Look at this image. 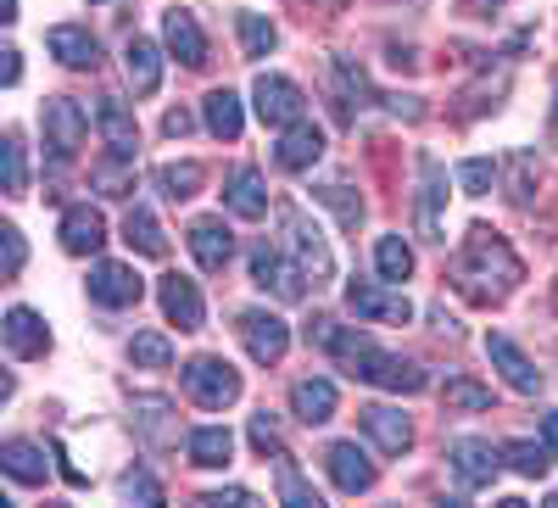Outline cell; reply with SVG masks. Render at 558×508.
<instances>
[{
	"mask_svg": "<svg viewBox=\"0 0 558 508\" xmlns=\"http://www.w3.org/2000/svg\"><path fill=\"white\" fill-rule=\"evenodd\" d=\"M157 191L168 202H191L202 191V162H168V168H157Z\"/></svg>",
	"mask_w": 558,
	"mask_h": 508,
	"instance_id": "d6a6232c",
	"label": "cell"
},
{
	"mask_svg": "<svg viewBox=\"0 0 558 508\" xmlns=\"http://www.w3.org/2000/svg\"><path fill=\"white\" fill-rule=\"evenodd\" d=\"M542 442H547L553 458H558V413H547V420H542Z\"/></svg>",
	"mask_w": 558,
	"mask_h": 508,
	"instance_id": "f907efd6",
	"label": "cell"
},
{
	"mask_svg": "<svg viewBox=\"0 0 558 508\" xmlns=\"http://www.w3.org/2000/svg\"><path fill=\"white\" fill-rule=\"evenodd\" d=\"M0 336H7V352L12 358H45L51 352V330H45V318L34 307H7V318H0Z\"/></svg>",
	"mask_w": 558,
	"mask_h": 508,
	"instance_id": "5bb4252c",
	"label": "cell"
},
{
	"mask_svg": "<svg viewBox=\"0 0 558 508\" xmlns=\"http://www.w3.org/2000/svg\"><path fill=\"white\" fill-rule=\"evenodd\" d=\"M89 184H96L101 196H129V191H134V157L112 152L107 162H96V168H89Z\"/></svg>",
	"mask_w": 558,
	"mask_h": 508,
	"instance_id": "1f68e13d",
	"label": "cell"
},
{
	"mask_svg": "<svg viewBox=\"0 0 558 508\" xmlns=\"http://www.w3.org/2000/svg\"><path fill=\"white\" fill-rule=\"evenodd\" d=\"M184 397L196 408H229L241 397V375L223 358H191L184 363Z\"/></svg>",
	"mask_w": 558,
	"mask_h": 508,
	"instance_id": "8992f818",
	"label": "cell"
},
{
	"mask_svg": "<svg viewBox=\"0 0 558 508\" xmlns=\"http://www.w3.org/2000/svg\"><path fill=\"white\" fill-rule=\"evenodd\" d=\"M0 157H7V196H23V191H28V157H23L17 134H7V141H0Z\"/></svg>",
	"mask_w": 558,
	"mask_h": 508,
	"instance_id": "ab89813d",
	"label": "cell"
},
{
	"mask_svg": "<svg viewBox=\"0 0 558 508\" xmlns=\"http://www.w3.org/2000/svg\"><path fill=\"white\" fill-rule=\"evenodd\" d=\"M0 470H7V481H17V486H45V475H51L45 452L23 436H12L7 447H0Z\"/></svg>",
	"mask_w": 558,
	"mask_h": 508,
	"instance_id": "4316f807",
	"label": "cell"
},
{
	"mask_svg": "<svg viewBox=\"0 0 558 508\" xmlns=\"http://www.w3.org/2000/svg\"><path fill=\"white\" fill-rule=\"evenodd\" d=\"M252 442H257V452H286V442H279V431H274V420H268V413H257V420H252Z\"/></svg>",
	"mask_w": 558,
	"mask_h": 508,
	"instance_id": "bcb514c9",
	"label": "cell"
},
{
	"mask_svg": "<svg viewBox=\"0 0 558 508\" xmlns=\"http://www.w3.org/2000/svg\"><path fill=\"white\" fill-rule=\"evenodd\" d=\"M547 442H508L502 447V458H508V470H514V475H525V481H542L547 475Z\"/></svg>",
	"mask_w": 558,
	"mask_h": 508,
	"instance_id": "8d00e7d4",
	"label": "cell"
},
{
	"mask_svg": "<svg viewBox=\"0 0 558 508\" xmlns=\"http://www.w3.org/2000/svg\"><path fill=\"white\" fill-rule=\"evenodd\" d=\"M96 7H101V0H96Z\"/></svg>",
	"mask_w": 558,
	"mask_h": 508,
	"instance_id": "816d5d0a",
	"label": "cell"
},
{
	"mask_svg": "<svg viewBox=\"0 0 558 508\" xmlns=\"http://www.w3.org/2000/svg\"><path fill=\"white\" fill-rule=\"evenodd\" d=\"M191 252L207 274H223L229 257H235V235H229V223L223 218H196L191 223Z\"/></svg>",
	"mask_w": 558,
	"mask_h": 508,
	"instance_id": "44dd1931",
	"label": "cell"
},
{
	"mask_svg": "<svg viewBox=\"0 0 558 508\" xmlns=\"http://www.w3.org/2000/svg\"><path fill=\"white\" fill-rule=\"evenodd\" d=\"M235 34H241V51L246 57H268L274 45H279V28L257 12H235Z\"/></svg>",
	"mask_w": 558,
	"mask_h": 508,
	"instance_id": "d590c367",
	"label": "cell"
},
{
	"mask_svg": "<svg viewBox=\"0 0 558 508\" xmlns=\"http://www.w3.org/2000/svg\"><path fill=\"white\" fill-rule=\"evenodd\" d=\"M274 470H279V503H291V508H318V492L302 481V470H296L291 452H279Z\"/></svg>",
	"mask_w": 558,
	"mask_h": 508,
	"instance_id": "e575fe53",
	"label": "cell"
},
{
	"mask_svg": "<svg viewBox=\"0 0 558 508\" xmlns=\"http://www.w3.org/2000/svg\"><path fill=\"white\" fill-rule=\"evenodd\" d=\"M458 184H463L470 196H486L492 184H497V162H492V157H470V162H458Z\"/></svg>",
	"mask_w": 558,
	"mask_h": 508,
	"instance_id": "60d3db41",
	"label": "cell"
},
{
	"mask_svg": "<svg viewBox=\"0 0 558 508\" xmlns=\"http://www.w3.org/2000/svg\"><path fill=\"white\" fill-rule=\"evenodd\" d=\"M520 280H525V268H520L514 252H508V241L492 235L486 223H475L470 235H463L458 257H452V286L481 307H497V302H508L520 291Z\"/></svg>",
	"mask_w": 558,
	"mask_h": 508,
	"instance_id": "7a4b0ae2",
	"label": "cell"
},
{
	"mask_svg": "<svg viewBox=\"0 0 558 508\" xmlns=\"http://www.w3.org/2000/svg\"><path fill=\"white\" fill-rule=\"evenodd\" d=\"M89 302H96V307H134L140 297H146V280H140V274H134V263H96V268H89Z\"/></svg>",
	"mask_w": 558,
	"mask_h": 508,
	"instance_id": "7c38bea8",
	"label": "cell"
},
{
	"mask_svg": "<svg viewBox=\"0 0 558 508\" xmlns=\"http://www.w3.org/2000/svg\"><path fill=\"white\" fill-rule=\"evenodd\" d=\"M123 73H129V84H134V96H151V89L162 84V51H157L146 34H134V39L123 45Z\"/></svg>",
	"mask_w": 558,
	"mask_h": 508,
	"instance_id": "cb8c5ba5",
	"label": "cell"
},
{
	"mask_svg": "<svg viewBox=\"0 0 558 508\" xmlns=\"http://www.w3.org/2000/svg\"><path fill=\"white\" fill-rule=\"evenodd\" d=\"M324 207H330L347 229H357L363 223V196H352V184H341V179H330V184H318V191H313Z\"/></svg>",
	"mask_w": 558,
	"mask_h": 508,
	"instance_id": "74e56055",
	"label": "cell"
},
{
	"mask_svg": "<svg viewBox=\"0 0 558 508\" xmlns=\"http://www.w3.org/2000/svg\"><path fill=\"white\" fill-rule=\"evenodd\" d=\"M96 129L107 134V146H112V152H123V157H134V152H140L134 112H129L118 96H101V101H96Z\"/></svg>",
	"mask_w": 558,
	"mask_h": 508,
	"instance_id": "484cf974",
	"label": "cell"
},
{
	"mask_svg": "<svg viewBox=\"0 0 558 508\" xmlns=\"http://www.w3.org/2000/svg\"><path fill=\"white\" fill-rule=\"evenodd\" d=\"M357 413H363V431L375 436V447H380V452L402 458V452L413 447V425H408V413H402V408H386V402H368V408H357Z\"/></svg>",
	"mask_w": 558,
	"mask_h": 508,
	"instance_id": "ffe728a7",
	"label": "cell"
},
{
	"mask_svg": "<svg viewBox=\"0 0 558 508\" xmlns=\"http://www.w3.org/2000/svg\"><path fill=\"white\" fill-rule=\"evenodd\" d=\"M0 241H7V280H17V274H23V263H28L23 229H17V223H7V229H0Z\"/></svg>",
	"mask_w": 558,
	"mask_h": 508,
	"instance_id": "ee69618b",
	"label": "cell"
},
{
	"mask_svg": "<svg viewBox=\"0 0 558 508\" xmlns=\"http://www.w3.org/2000/svg\"><path fill=\"white\" fill-rule=\"evenodd\" d=\"M324 470H330L336 492H347V497H357V492L375 486V464H368V452H363L357 442H336V447H324Z\"/></svg>",
	"mask_w": 558,
	"mask_h": 508,
	"instance_id": "4fadbf2b",
	"label": "cell"
},
{
	"mask_svg": "<svg viewBox=\"0 0 558 508\" xmlns=\"http://www.w3.org/2000/svg\"><path fill=\"white\" fill-rule=\"evenodd\" d=\"M447 464H452V475H458V486H463V492H481V486H492V481H497L502 452H497L492 442H481V436H458V442L447 447Z\"/></svg>",
	"mask_w": 558,
	"mask_h": 508,
	"instance_id": "9c48e42d",
	"label": "cell"
},
{
	"mask_svg": "<svg viewBox=\"0 0 558 508\" xmlns=\"http://www.w3.org/2000/svg\"><path fill=\"white\" fill-rule=\"evenodd\" d=\"M123 241L140 252V257H168V235H162V223L146 202H134L129 218H123Z\"/></svg>",
	"mask_w": 558,
	"mask_h": 508,
	"instance_id": "f1b7e54d",
	"label": "cell"
},
{
	"mask_svg": "<svg viewBox=\"0 0 558 508\" xmlns=\"http://www.w3.org/2000/svg\"><path fill=\"white\" fill-rule=\"evenodd\" d=\"M486 358L497 363V375L514 386V391H525V397H536V391L547 386V380H542V368H536L514 341H508V336H486Z\"/></svg>",
	"mask_w": 558,
	"mask_h": 508,
	"instance_id": "ac0fdd59",
	"label": "cell"
},
{
	"mask_svg": "<svg viewBox=\"0 0 558 508\" xmlns=\"http://www.w3.org/2000/svg\"><path fill=\"white\" fill-rule=\"evenodd\" d=\"M223 207L235 213V218H246V223L268 218V184H263V173L252 162H241L235 173L223 179Z\"/></svg>",
	"mask_w": 558,
	"mask_h": 508,
	"instance_id": "2e32d148",
	"label": "cell"
},
{
	"mask_svg": "<svg viewBox=\"0 0 558 508\" xmlns=\"http://www.w3.org/2000/svg\"><path fill=\"white\" fill-rule=\"evenodd\" d=\"M252 286L268 291L274 302H302V297H307V274H302V263H296L286 246L257 241V246H252Z\"/></svg>",
	"mask_w": 558,
	"mask_h": 508,
	"instance_id": "5b68a950",
	"label": "cell"
},
{
	"mask_svg": "<svg viewBox=\"0 0 558 508\" xmlns=\"http://www.w3.org/2000/svg\"><path fill=\"white\" fill-rule=\"evenodd\" d=\"M191 129H196V118L184 112V107H173V112L162 118V134H173V141H184V134H191Z\"/></svg>",
	"mask_w": 558,
	"mask_h": 508,
	"instance_id": "c3c4849f",
	"label": "cell"
},
{
	"mask_svg": "<svg viewBox=\"0 0 558 508\" xmlns=\"http://www.w3.org/2000/svg\"><path fill=\"white\" fill-rule=\"evenodd\" d=\"M531 179H536V157H531V152H520V157H514V191H508L520 207H531Z\"/></svg>",
	"mask_w": 558,
	"mask_h": 508,
	"instance_id": "f6af8a7d",
	"label": "cell"
},
{
	"mask_svg": "<svg viewBox=\"0 0 558 508\" xmlns=\"http://www.w3.org/2000/svg\"><path fill=\"white\" fill-rule=\"evenodd\" d=\"M45 51H51L62 68L84 73V68H96V62H101V39L89 34V28H78V23H62V28L45 34Z\"/></svg>",
	"mask_w": 558,
	"mask_h": 508,
	"instance_id": "d6986e66",
	"label": "cell"
},
{
	"mask_svg": "<svg viewBox=\"0 0 558 508\" xmlns=\"http://www.w3.org/2000/svg\"><path fill=\"white\" fill-rule=\"evenodd\" d=\"M101 246H107V218L89 207V202L68 207L62 213V252L68 257H96Z\"/></svg>",
	"mask_w": 558,
	"mask_h": 508,
	"instance_id": "9a60e30c",
	"label": "cell"
},
{
	"mask_svg": "<svg viewBox=\"0 0 558 508\" xmlns=\"http://www.w3.org/2000/svg\"><path fill=\"white\" fill-rule=\"evenodd\" d=\"M279 229H286V252L302 263L307 286H313V291H318V286H330V280H336V257H330V241H324V229L307 223L302 207H279Z\"/></svg>",
	"mask_w": 558,
	"mask_h": 508,
	"instance_id": "3957f363",
	"label": "cell"
},
{
	"mask_svg": "<svg viewBox=\"0 0 558 508\" xmlns=\"http://www.w3.org/2000/svg\"><path fill=\"white\" fill-rule=\"evenodd\" d=\"M39 129H45V152H51V168H73L78 162V146L89 141V118L73 96H51L39 112Z\"/></svg>",
	"mask_w": 558,
	"mask_h": 508,
	"instance_id": "277c9868",
	"label": "cell"
},
{
	"mask_svg": "<svg viewBox=\"0 0 558 508\" xmlns=\"http://www.w3.org/2000/svg\"><path fill=\"white\" fill-rule=\"evenodd\" d=\"M235 330H241L252 363H279V358L291 352V325H286L279 313H268V307H246Z\"/></svg>",
	"mask_w": 558,
	"mask_h": 508,
	"instance_id": "30bf717a",
	"label": "cell"
},
{
	"mask_svg": "<svg viewBox=\"0 0 558 508\" xmlns=\"http://www.w3.org/2000/svg\"><path fill=\"white\" fill-rule=\"evenodd\" d=\"M418 235L447 241V168L430 152L418 157Z\"/></svg>",
	"mask_w": 558,
	"mask_h": 508,
	"instance_id": "8fae6325",
	"label": "cell"
},
{
	"mask_svg": "<svg viewBox=\"0 0 558 508\" xmlns=\"http://www.w3.org/2000/svg\"><path fill=\"white\" fill-rule=\"evenodd\" d=\"M162 45H168V51L184 62V68H202L207 62V34L196 28V17L191 12H162Z\"/></svg>",
	"mask_w": 558,
	"mask_h": 508,
	"instance_id": "603a6c76",
	"label": "cell"
},
{
	"mask_svg": "<svg viewBox=\"0 0 558 508\" xmlns=\"http://www.w3.org/2000/svg\"><path fill=\"white\" fill-rule=\"evenodd\" d=\"M202 118H207V129L218 134V141H241V129H246V107H241L235 89H213V96L202 101Z\"/></svg>",
	"mask_w": 558,
	"mask_h": 508,
	"instance_id": "4dcf8cb0",
	"label": "cell"
},
{
	"mask_svg": "<svg viewBox=\"0 0 558 508\" xmlns=\"http://www.w3.org/2000/svg\"><path fill=\"white\" fill-rule=\"evenodd\" d=\"M307 341L313 347H324L352 380H368V386H386V391H402V397H413V391H425V368L418 363H408V358H391V352H380L368 336H357V330H347V325H336V318H313V330H307Z\"/></svg>",
	"mask_w": 558,
	"mask_h": 508,
	"instance_id": "6da1fadb",
	"label": "cell"
},
{
	"mask_svg": "<svg viewBox=\"0 0 558 508\" xmlns=\"http://www.w3.org/2000/svg\"><path fill=\"white\" fill-rule=\"evenodd\" d=\"M129 358H134L140 368H168V363H173V347H168V336L146 330V336H134V341H129Z\"/></svg>",
	"mask_w": 558,
	"mask_h": 508,
	"instance_id": "f35d334b",
	"label": "cell"
},
{
	"mask_svg": "<svg viewBox=\"0 0 558 508\" xmlns=\"http://www.w3.org/2000/svg\"><path fill=\"white\" fill-rule=\"evenodd\" d=\"M291 408H296V420H302V425L336 420V380H324V375L296 380V386H291Z\"/></svg>",
	"mask_w": 558,
	"mask_h": 508,
	"instance_id": "d4e9b609",
	"label": "cell"
},
{
	"mask_svg": "<svg viewBox=\"0 0 558 508\" xmlns=\"http://www.w3.org/2000/svg\"><path fill=\"white\" fill-rule=\"evenodd\" d=\"M157 297H162V313H168V325H179V330H202V318H207V302H202L196 280H184V274H162Z\"/></svg>",
	"mask_w": 558,
	"mask_h": 508,
	"instance_id": "e0dca14e",
	"label": "cell"
},
{
	"mask_svg": "<svg viewBox=\"0 0 558 508\" xmlns=\"http://www.w3.org/2000/svg\"><path fill=\"white\" fill-rule=\"evenodd\" d=\"M134 431L146 436L151 447L173 442V436H179V420H173V402H168V397H134Z\"/></svg>",
	"mask_w": 558,
	"mask_h": 508,
	"instance_id": "f546056e",
	"label": "cell"
},
{
	"mask_svg": "<svg viewBox=\"0 0 558 508\" xmlns=\"http://www.w3.org/2000/svg\"><path fill=\"white\" fill-rule=\"evenodd\" d=\"M118 492H123L129 503H162V486H157V475H146V470H123V475H118Z\"/></svg>",
	"mask_w": 558,
	"mask_h": 508,
	"instance_id": "b9f144b4",
	"label": "cell"
},
{
	"mask_svg": "<svg viewBox=\"0 0 558 508\" xmlns=\"http://www.w3.org/2000/svg\"><path fill=\"white\" fill-rule=\"evenodd\" d=\"M441 402H447V408H492V386H475V380H447Z\"/></svg>",
	"mask_w": 558,
	"mask_h": 508,
	"instance_id": "7bdbcfd3",
	"label": "cell"
},
{
	"mask_svg": "<svg viewBox=\"0 0 558 508\" xmlns=\"http://www.w3.org/2000/svg\"><path fill=\"white\" fill-rule=\"evenodd\" d=\"M375 268H380V280L402 286L408 274H413V246H408L402 235H380V246H375Z\"/></svg>",
	"mask_w": 558,
	"mask_h": 508,
	"instance_id": "836d02e7",
	"label": "cell"
},
{
	"mask_svg": "<svg viewBox=\"0 0 558 508\" xmlns=\"http://www.w3.org/2000/svg\"><path fill=\"white\" fill-rule=\"evenodd\" d=\"M252 107H257V118H263L268 129H291V123L307 118V96H302V89H296L286 73H257Z\"/></svg>",
	"mask_w": 558,
	"mask_h": 508,
	"instance_id": "ba28073f",
	"label": "cell"
},
{
	"mask_svg": "<svg viewBox=\"0 0 558 508\" xmlns=\"http://www.w3.org/2000/svg\"><path fill=\"white\" fill-rule=\"evenodd\" d=\"M184 452H191L196 470H223L235 458V436H229V425H202L184 436Z\"/></svg>",
	"mask_w": 558,
	"mask_h": 508,
	"instance_id": "83f0119b",
	"label": "cell"
},
{
	"mask_svg": "<svg viewBox=\"0 0 558 508\" xmlns=\"http://www.w3.org/2000/svg\"><path fill=\"white\" fill-rule=\"evenodd\" d=\"M202 503H213V508H223V503H229V508H246V503H257V497H252L246 486H223V492H207Z\"/></svg>",
	"mask_w": 558,
	"mask_h": 508,
	"instance_id": "7dc6e473",
	"label": "cell"
},
{
	"mask_svg": "<svg viewBox=\"0 0 558 508\" xmlns=\"http://www.w3.org/2000/svg\"><path fill=\"white\" fill-rule=\"evenodd\" d=\"M0 78H7V84L23 78V51H7V68H0Z\"/></svg>",
	"mask_w": 558,
	"mask_h": 508,
	"instance_id": "681fc988",
	"label": "cell"
},
{
	"mask_svg": "<svg viewBox=\"0 0 558 508\" xmlns=\"http://www.w3.org/2000/svg\"><path fill=\"white\" fill-rule=\"evenodd\" d=\"M347 307L363 318V325H408L413 302L402 297V286H380V280H352L347 286Z\"/></svg>",
	"mask_w": 558,
	"mask_h": 508,
	"instance_id": "52a82bcc",
	"label": "cell"
},
{
	"mask_svg": "<svg viewBox=\"0 0 558 508\" xmlns=\"http://www.w3.org/2000/svg\"><path fill=\"white\" fill-rule=\"evenodd\" d=\"M324 157V129L318 123H291L286 134H279V146H274V162L279 168H291V173H302V168H313Z\"/></svg>",
	"mask_w": 558,
	"mask_h": 508,
	"instance_id": "7402d4cb",
	"label": "cell"
}]
</instances>
